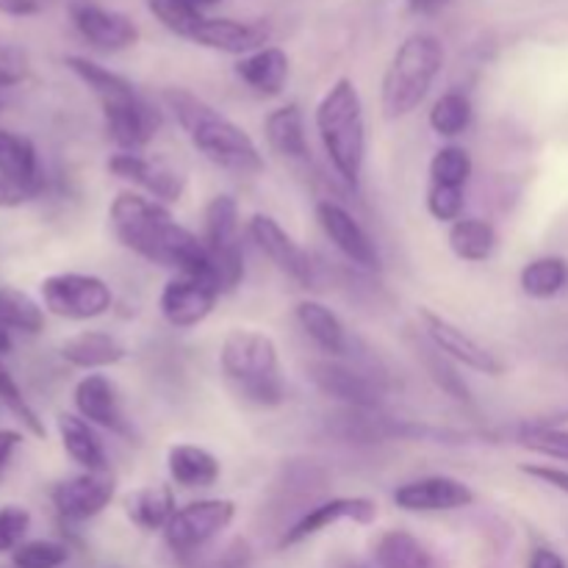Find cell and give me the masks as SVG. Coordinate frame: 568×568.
Instances as JSON below:
<instances>
[{"label":"cell","instance_id":"5b68a950","mask_svg":"<svg viewBox=\"0 0 568 568\" xmlns=\"http://www.w3.org/2000/svg\"><path fill=\"white\" fill-rule=\"evenodd\" d=\"M444 70V44L433 33H414L392 55L383 75L381 109L386 120L414 114Z\"/></svg>","mask_w":568,"mask_h":568},{"label":"cell","instance_id":"74e56055","mask_svg":"<svg viewBox=\"0 0 568 568\" xmlns=\"http://www.w3.org/2000/svg\"><path fill=\"white\" fill-rule=\"evenodd\" d=\"M516 442H519V447L530 449V453L568 464V430H564V427L525 425L519 436H516Z\"/></svg>","mask_w":568,"mask_h":568},{"label":"cell","instance_id":"f907efd6","mask_svg":"<svg viewBox=\"0 0 568 568\" xmlns=\"http://www.w3.org/2000/svg\"><path fill=\"white\" fill-rule=\"evenodd\" d=\"M175 3H183V6H189V9H197V11H203V9H209V6H214V3H222V0H175Z\"/></svg>","mask_w":568,"mask_h":568},{"label":"cell","instance_id":"e575fe53","mask_svg":"<svg viewBox=\"0 0 568 568\" xmlns=\"http://www.w3.org/2000/svg\"><path fill=\"white\" fill-rule=\"evenodd\" d=\"M471 120H475V105H471L469 94L458 92V89L444 92L433 103L430 114H427V122H430L433 131L444 139H455L469 131Z\"/></svg>","mask_w":568,"mask_h":568},{"label":"cell","instance_id":"484cf974","mask_svg":"<svg viewBox=\"0 0 568 568\" xmlns=\"http://www.w3.org/2000/svg\"><path fill=\"white\" fill-rule=\"evenodd\" d=\"M175 510V491L166 483L142 486L125 497V516L144 532H164Z\"/></svg>","mask_w":568,"mask_h":568},{"label":"cell","instance_id":"816d5d0a","mask_svg":"<svg viewBox=\"0 0 568 568\" xmlns=\"http://www.w3.org/2000/svg\"><path fill=\"white\" fill-rule=\"evenodd\" d=\"M11 353V331H6L3 325H0V355Z\"/></svg>","mask_w":568,"mask_h":568},{"label":"cell","instance_id":"bcb514c9","mask_svg":"<svg viewBox=\"0 0 568 568\" xmlns=\"http://www.w3.org/2000/svg\"><path fill=\"white\" fill-rule=\"evenodd\" d=\"M44 9V0H0V14L6 17H37Z\"/></svg>","mask_w":568,"mask_h":568},{"label":"cell","instance_id":"7402d4cb","mask_svg":"<svg viewBox=\"0 0 568 568\" xmlns=\"http://www.w3.org/2000/svg\"><path fill=\"white\" fill-rule=\"evenodd\" d=\"M288 72H292L288 53L283 48H275V44H264V48L253 50V53L242 55L236 61V75L261 98L281 94L288 81Z\"/></svg>","mask_w":568,"mask_h":568},{"label":"cell","instance_id":"8d00e7d4","mask_svg":"<svg viewBox=\"0 0 568 568\" xmlns=\"http://www.w3.org/2000/svg\"><path fill=\"white\" fill-rule=\"evenodd\" d=\"M475 172V161H471L469 150L460 144H447L438 148L430 159V183L433 186H449V189H466Z\"/></svg>","mask_w":568,"mask_h":568},{"label":"cell","instance_id":"cb8c5ba5","mask_svg":"<svg viewBox=\"0 0 568 568\" xmlns=\"http://www.w3.org/2000/svg\"><path fill=\"white\" fill-rule=\"evenodd\" d=\"M55 427H59L61 447L70 455L72 464L81 466L83 471L109 469V455H105V447L100 442L94 425H89L78 414H59Z\"/></svg>","mask_w":568,"mask_h":568},{"label":"cell","instance_id":"4fadbf2b","mask_svg":"<svg viewBox=\"0 0 568 568\" xmlns=\"http://www.w3.org/2000/svg\"><path fill=\"white\" fill-rule=\"evenodd\" d=\"M116 497V477L111 469L81 471L75 477L55 483L50 491L55 514L64 521H89L103 514Z\"/></svg>","mask_w":568,"mask_h":568},{"label":"cell","instance_id":"277c9868","mask_svg":"<svg viewBox=\"0 0 568 568\" xmlns=\"http://www.w3.org/2000/svg\"><path fill=\"white\" fill-rule=\"evenodd\" d=\"M316 131L327 161L344 186L358 189L366 164V120L364 100L353 78H338L314 111Z\"/></svg>","mask_w":568,"mask_h":568},{"label":"cell","instance_id":"d590c367","mask_svg":"<svg viewBox=\"0 0 568 568\" xmlns=\"http://www.w3.org/2000/svg\"><path fill=\"white\" fill-rule=\"evenodd\" d=\"M416 358H422L425 369L430 372L433 383H436L447 397H453L455 403H471L469 386H466V381L458 375V369H455V361H449L442 349L433 347L430 342H419L416 344Z\"/></svg>","mask_w":568,"mask_h":568},{"label":"cell","instance_id":"ba28073f","mask_svg":"<svg viewBox=\"0 0 568 568\" xmlns=\"http://www.w3.org/2000/svg\"><path fill=\"white\" fill-rule=\"evenodd\" d=\"M233 519H236L233 499H197L178 508L161 536L175 555H194L220 538L233 525Z\"/></svg>","mask_w":568,"mask_h":568},{"label":"cell","instance_id":"3957f363","mask_svg":"<svg viewBox=\"0 0 568 568\" xmlns=\"http://www.w3.org/2000/svg\"><path fill=\"white\" fill-rule=\"evenodd\" d=\"M220 369L233 392L255 408H281L286 403L281 353L275 338L253 327H233L220 347Z\"/></svg>","mask_w":568,"mask_h":568},{"label":"cell","instance_id":"4dcf8cb0","mask_svg":"<svg viewBox=\"0 0 568 568\" xmlns=\"http://www.w3.org/2000/svg\"><path fill=\"white\" fill-rule=\"evenodd\" d=\"M449 250L466 264H483L497 250V227L480 216H460L449 225Z\"/></svg>","mask_w":568,"mask_h":568},{"label":"cell","instance_id":"7a4b0ae2","mask_svg":"<svg viewBox=\"0 0 568 568\" xmlns=\"http://www.w3.org/2000/svg\"><path fill=\"white\" fill-rule=\"evenodd\" d=\"M161 98L203 159L233 175L253 178L264 172V155H261L255 139L242 125L220 114L214 105L205 103L200 94L183 87H166Z\"/></svg>","mask_w":568,"mask_h":568},{"label":"cell","instance_id":"6da1fadb","mask_svg":"<svg viewBox=\"0 0 568 568\" xmlns=\"http://www.w3.org/2000/svg\"><path fill=\"white\" fill-rule=\"evenodd\" d=\"M109 222L120 244L150 264L172 272L211 270L203 236L175 222L164 203L136 192H120L109 205Z\"/></svg>","mask_w":568,"mask_h":568},{"label":"cell","instance_id":"ab89813d","mask_svg":"<svg viewBox=\"0 0 568 568\" xmlns=\"http://www.w3.org/2000/svg\"><path fill=\"white\" fill-rule=\"evenodd\" d=\"M70 558V549L59 541L37 538L26 541L11 552V566L14 568H61Z\"/></svg>","mask_w":568,"mask_h":568},{"label":"cell","instance_id":"9a60e30c","mask_svg":"<svg viewBox=\"0 0 568 568\" xmlns=\"http://www.w3.org/2000/svg\"><path fill=\"white\" fill-rule=\"evenodd\" d=\"M105 166H109L111 175L136 183L139 189H144L150 197L164 205L178 203L186 192V175L166 159H150V155L142 153L116 150Z\"/></svg>","mask_w":568,"mask_h":568},{"label":"cell","instance_id":"60d3db41","mask_svg":"<svg viewBox=\"0 0 568 568\" xmlns=\"http://www.w3.org/2000/svg\"><path fill=\"white\" fill-rule=\"evenodd\" d=\"M31 530V514L22 505H0V555L14 552L20 544H26Z\"/></svg>","mask_w":568,"mask_h":568},{"label":"cell","instance_id":"d6986e66","mask_svg":"<svg viewBox=\"0 0 568 568\" xmlns=\"http://www.w3.org/2000/svg\"><path fill=\"white\" fill-rule=\"evenodd\" d=\"M72 403H75V414L87 419L89 425L100 427V430L116 433L122 438L133 436L131 422L125 419L120 405V392H116L114 381L100 372H89L75 383L72 392Z\"/></svg>","mask_w":568,"mask_h":568},{"label":"cell","instance_id":"f1b7e54d","mask_svg":"<svg viewBox=\"0 0 568 568\" xmlns=\"http://www.w3.org/2000/svg\"><path fill=\"white\" fill-rule=\"evenodd\" d=\"M64 64H67V70L78 78V81L87 83L89 92L98 98L100 105L120 103V100H128L136 94V87H133L125 75L109 70V67L98 64V61L87 59V55H67Z\"/></svg>","mask_w":568,"mask_h":568},{"label":"cell","instance_id":"52a82bcc","mask_svg":"<svg viewBox=\"0 0 568 568\" xmlns=\"http://www.w3.org/2000/svg\"><path fill=\"white\" fill-rule=\"evenodd\" d=\"M44 311H50L59 320L89 322L109 314L114 305V292L109 283L98 275L87 272H55L48 275L39 286Z\"/></svg>","mask_w":568,"mask_h":568},{"label":"cell","instance_id":"ffe728a7","mask_svg":"<svg viewBox=\"0 0 568 568\" xmlns=\"http://www.w3.org/2000/svg\"><path fill=\"white\" fill-rule=\"evenodd\" d=\"M70 20L75 31L87 39L92 48L105 50V53H116V50H128L139 42L136 22L128 14L114 9H105L98 3H72Z\"/></svg>","mask_w":568,"mask_h":568},{"label":"cell","instance_id":"8992f818","mask_svg":"<svg viewBox=\"0 0 568 568\" xmlns=\"http://www.w3.org/2000/svg\"><path fill=\"white\" fill-rule=\"evenodd\" d=\"M150 11L161 26L175 37L189 39L200 48L220 50L231 55H247L270 42V26L258 20H231V17H209L197 9L175 3V0H148Z\"/></svg>","mask_w":568,"mask_h":568},{"label":"cell","instance_id":"f546056e","mask_svg":"<svg viewBox=\"0 0 568 568\" xmlns=\"http://www.w3.org/2000/svg\"><path fill=\"white\" fill-rule=\"evenodd\" d=\"M375 568H433L430 549L408 530H386L372 547Z\"/></svg>","mask_w":568,"mask_h":568},{"label":"cell","instance_id":"44dd1931","mask_svg":"<svg viewBox=\"0 0 568 568\" xmlns=\"http://www.w3.org/2000/svg\"><path fill=\"white\" fill-rule=\"evenodd\" d=\"M59 355L61 361H67L75 369L98 372L122 364L128 355V347L109 331H81L61 342Z\"/></svg>","mask_w":568,"mask_h":568},{"label":"cell","instance_id":"c3c4849f","mask_svg":"<svg viewBox=\"0 0 568 568\" xmlns=\"http://www.w3.org/2000/svg\"><path fill=\"white\" fill-rule=\"evenodd\" d=\"M22 433L14 427H0V469L11 460V455L17 453V447L22 444Z\"/></svg>","mask_w":568,"mask_h":568},{"label":"cell","instance_id":"f35d334b","mask_svg":"<svg viewBox=\"0 0 568 568\" xmlns=\"http://www.w3.org/2000/svg\"><path fill=\"white\" fill-rule=\"evenodd\" d=\"M0 405H3V408H9V414L14 416V419L20 422V425L26 427L33 438L48 436V430H44L39 414L31 408V405H28L22 388L17 386V381L11 377V372L3 369V366H0Z\"/></svg>","mask_w":568,"mask_h":568},{"label":"cell","instance_id":"30bf717a","mask_svg":"<svg viewBox=\"0 0 568 568\" xmlns=\"http://www.w3.org/2000/svg\"><path fill=\"white\" fill-rule=\"evenodd\" d=\"M419 320L425 325L427 342L442 349L449 361L486 377H499L505 372V361L497 353H491L486 344L477 342L475 336H469L464 327L455 325L453 320L436 314L433 308H422Z\"/></svg>","mask_w":568,"mask_h":568},{"label":"cell","instance_id":"ee69618b","mask_svg":"<svg viewBox=\"0 0 568 568\" xmlns=\"http://www.w3.org/2000/svg\"><path fill=\"white\" fill-rule=\"evenodd\" d=\"M521 475L532 477V480L544 483V486L555 488V491L566 494L568 497V469H560V466L552 464H521Z\"/></svg>","mask_w":568,"mask_h":568},{"label":"cell","instance_id":"603a6c76","mask_svg":"<svg viewBox=\"0 0 568 568\" xmlns=\"http://www.w3.org/2000/svg\"><path fill=\"white\" fill-rule=\"evenodd\" d=\"M294 320L303 327L305 336L327 355V358H344L349 349L347 327L338 320L333 308H327L320 300H300L294 305Z\"/></svg>","mask_w":568,"mask_h":568},{"label":"cell","instance_id":"d4e9b609","mask_svg":"<svg viewBox=\"0 0 568 568\" xmlns=\"http://www.w3.org/2000/svg\"><path fill=\"white\" fill-rule=\"evenodd\" d=\"M166 469L172 483L183 488H211L222 477L220 458L197 444H172L166 453Z\"/></svg>","mask_w":568,"mask_h":568},{"label":"cell","instance_id":"7dc6e473","mask_svg":"<svg viewBox=\"0 0 568 568\" xmlns=\"http://www.w3.org/2000/svg\"><path fill=\"white\" fill-rule=\"evenodd\" d=\"M527 568H568V564L564 555L555 552L552 547H536L527 560Z\"/></svg>","mask_w":568,"mask_h":568},{"label":"cell","instance_id":"7c38bea8","mask_svg":"<svg viewBox=\"0 0 568 568\" xmlns=\"http://www.w3.org/2000/svg\"><path fill=\"white\" fill-rule=\"evenodd\" d=\"M375 519H377V503L369 497L322 499V503H316L314 508H308L303 516H297V519L281 532L277 547L281 549L300 547L303 541L331 530V527L342 525V521H353V525L366 527V525H375Z\"/></svg>","mask_w":568,"mask_h":568},{"label":"cell","instance_id":"5bb4252c","mask_svg":"<svg viewBox=\"0 0 568 568\" xmlns=\"http://www.w3.org/2000/svg\"><path fill=\"white\" fill-rule=\"evenodd\" d=\"M392 499L399 510L408 514H453V510L471 508L477 494L458 477L427 475L394 488Z\"/></svg>","mask_w":568,"mask_h":568},{"label":"cell","instance_id":"e0dca14e","mask_svg":"<svg viewBox=\"0 0 568 568\" xmlns=\"http://www.w3.org/2000/svg\"><path fill=\"white\" fill-rule=\"evenodd\" d=\"M316 222H320L327 242H331L349 264L369 272L381 270V250L372 242L366 227L361 225L344 205L333 203V200H320V203H316Z\"/></svg>","mask_w":568,"mask_h":568},{"label":"cell","instance_id":"4316f807","mask_svg":"<svg viewBox=\"0 0 568 568\" xmlns=\"http://www.w3.org/2000/svg\"><path fill=\"white\" fill-rule=\"evenodd\" d=\"M0 175L33 189V192L42 189V164H39L37 144L22 133L6 131V128H0Z\"/></svg>","mask_w":568,"mask_h":568},{"label":"cell","instance_id":"9c48e42d","mask_svg":"<svg viewBox=\"0 0 568 568\" xmlns=\"http://www.w3.org/2000/svg\"><path fill=\"white\" fill-rule=\"evenodd\" d=\"M220 297L222 292L211 270L175 272L161 288L159 311L175 331H192L209 320Z\"/></svg>","mask_w":568,"mask_h":568},{"label":"cell","instance_id":"1f68e13d","mask_svg":"<svg viewBox=\"0 0 568 568\" xmlns=\"http://www.w3.org/2000/svg\"><path fill=\"white\" fill-rule=\"evenodd\" d=\"M239 203L231 194H216L203 211V244L209 253L242 247L239 244Z\"/></svg>","mask_w":568,"mask_h":568},{"label":"cell","instance_id":"2e32d148","mask_svg":"<svg viewBox=\"0 0 568 568\" xmlns=\"http://www.w3.org/2000/svg\"><path fill=\"white\" fill-rule=\"evenodd\" d=\"M247 236L253 239L255 247L277 266L286 277H292L300 286H314V264H311V255L294 242L292 233L270 214H253L247 220Z\"/></svg>","mask_w":568,"mask_h":568},{"label":"cell","instance_id":"7bdbcfd3","mask_svg":"<svg viewBox=\"0 0 568 568\" xmlns=\"http://www.w3.org/2000/svg\"><path fill=\"white\" fill-rule=\"evenodd\" d=\"M31 75V61H28L26 50L14 48V44H0V89L17 87Z\"/></svg>","mask_w":568,"mask_h":568},{"label":"cell","instance_id":"d6a6232c","mask_svg":"<svg viewBox=\"0 0 568 568\" xmlns=\"http://www.w3.org/2000/svg\"><path fill=\"white\" fill-rule=\"evenodd\" d=\"M568 283V264L558 255H541L525 264L519 275V286L532 300L558 297Z\"/></svg>","mask_w":568,"mask_h":568},{"label":"cell","instance_id":"83f0119b","mask_svg":"<svg viewBox=\"0 0 568 568\" xmlns=\"http://www.w3.org/2000/svg\"><path fill=\"white\" fill-rule=\"evenodd\" d=\"M266 144L277 155L292 161H303L308 155V139H305V122L300 105L286 103L281 109L270 111L264 120Z\"/></svg>","mask_w":568,"mask_h":568},{"label":"cell","instance_id":"f6af8a7d","mask_svg":"<svg viewBox=\"0 0 568 568\" xmlns=\"http://www.w3.org/2000/svg\"><path fill=\"white\" fill-rule=\"evenodd\" d=\"M39 192H33V189H26L20 183L9 181L6 175H0V209H20V205H26Z\"/></svg>","mask_w":568,"mask_h":568},{"label":"cell","instance_id":"b9f144b4","mask_svg":"<svg viewBox=\"0 0 568 568\" xmlns=\"http://www.w3.org/2000/svg\"><path fill=\"white\" fill-rule=\"evenodd\" d=\"M427 211L436 222H458L464 216L466 205V189H449V186H427Z\"/></svg>","mask_w":568,"mask_h":568},{"label":"cell","instance_id":"ac0fdd59","mask_svg":"<svg viewBox=\"0 0 568 568\" xmlns=\"http://www.w3.org/2000/svg\"><path fill=\"white\" fill-rule=\"evenodd\" d=\"M100 111H103V122L111 142L125 150V153H139V150L148 148L155 133H159L161 122H164L161 111L139 92L133 98L122 100V103L100 105Z\"/></svg>","mask_w":568,"mask_h":568},{"label":"cell","instance_id":"681fc988","mask_svg":"<svg viewBox=\"0 0 568 568\" xmlns=\"http://www.w3.org/2000/svg\"><path fill=\"white\" fill-rule=\"evenodd\" d=\"M444 3H447V0H408V6L414 11H433Z\"/></svg>","mask_w":568,"mask_h":568},{"label":"cell","instance_id":"836d02e7","mask_svg":"<svg viewBox=\"0 0 568 568\" xmlns=\"http://www.w3.org/2000/svg\"><path fill=\"white\" fill-rule=\"evenodd\" d=\"M0 325L6 331L37 336L44 331V308L20 288L0 286Z\"/></svg>","mask_w":568,"mask_h":568},{"label":"cell","instance_id":"8fae6325","mask_svg":"<svg viewBox=\"0 0 568 568\" xmlns=\"http://www.w3.org/2000/svg\"><path fill=\"white\" fill-rule=\"evenodd\" d=\"M308 377L325 397L349 410H375L383 399V383L375 375L338 358H322L308 366Z\"/></svg>","mask_w":568,"mask_h":568}]
</instances>
